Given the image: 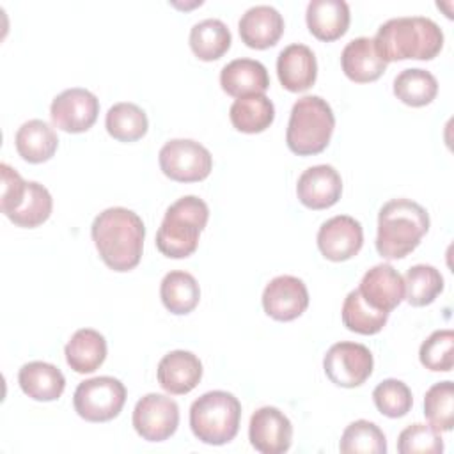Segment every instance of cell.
<instances>
[{
    "mask_svg": "<svg viewBox=\"0 0 454 454\" xmlns=\"http://www.w3.org/2000/svg\"><path fill=\"white\" fill-rule=\"evenodd\" d=\"M90 236L99 257L114 271H129L142 259L145 227L142 218L128 207L101 211L92 222Z\"/></svg>",
    "mask_w": 454,
    "mask_h": 454,
    "instance_id": "obj_1",
    "label": "cell"
},
{
    "mask_svg": "<svg viewBox=\"0 0 454 454\" xmlns=\"http://www.w3.org/2000/svg\"><path fill=\"white\" fill-rule=\"evenodd\" d=\"M372 41L387 64L406 59L431 60L443 48V32L431 18L401 16L380 25Z\"/></svg>",
    "mask_w": 454,
    "mask_h": 454,
    "instance_id": "obj_2",
    "label": "cell"
},
{
    "mask_svg": "<svg viewBox=\"0 0 454 454\" xmlns=\"http://www.w3.org/2000/svg\"><path fill=\"white\" fill-rule=\"evenodd\" d=\"M429 231V215L415 200L392 199L378 213L376 250L385 259H403Z\"/></svg>",
    "mask_w": 454,
    "mask_h": 454,
    "instance_id": "obj_3",
    "label": "cell"
},
{
    "mask_svg": "<svg viewBox=\"0 0 454 454\" xmlns=\"http://www.w3.org/2000/svg\"><path fill=\"white\" fill-rule=\"evenodd\" d=\"M209 218L207 204L195 197L184 195L170 204L156 232L158 250L170 259H184L199 247V236Z\"/></svg>",
    "mask_w": 454,
    "mask_h": 454,
    "instance_id": "obj_4",
    "label": "cell"
},
{
    "mask_svg": "<svg viewBox=\"0 0 454 454\" xmlns=\"http://www.w3.org/2000/svg\"><path fill=\"white\" fill-rule=\"evenodd\" d=\"M335 128L332 106L321 96L300 98L289 115L286 142L298 156H312L326 149Z\"/></svg>",
    "mask_w": 454,
    "mask_h": 454,
    "instance_id": "obj_5",
    "label": "cell"
},
{
    "mask_svg": "<svg viewBox=\"0 0 454 454\" xmlns=\"http://www.w3.org/2000/svg\"><path fill=\"white\" fill-rule=\"evenodd\" d=\"M241 404L225 390H211L190 406V427L197 440L207 445H223L239 431Z\"/></svg>",
    "mask_w": 454,
    "mask_h": 454,
    "instance_id": "obj_6",
    "label": "cell"
},
{
    "mask_svg": "<svg viewBox=\"0 0 454 454\" xmlns=\"http://www.w3.org/2000/svg\"><path fill=\"white\" fill-rule=\"evenodd\" d=\"M126 403V387L112 376H98L82 381L73 395L74 411L87 422H108L115 419Z\"/></svg>",
    "mask_w": 454,
    "mask_h": 454,
    "instance_id": "obj_7",
    "label": "cell"
},
{
    "mask_svg": "<svg viewBox=\"0 0 454 454\" xmlns=\"http://www.w3.org/2000/svg\"><path fill=\"white\" fill-rule=\"evenodd\" d=\"M161 172L172 181L195 183L209 176L213 168L211 153L190 138H172L163 144L158 154Z\"/></svg>",
    "mask_w": 454,
    "mask_h": 454,
    "instance_id": "obj_8",
    "label": "cell"
},
{
    "mask_svg": "<svg viewBox=\"0 0 454 454\" xmlns=\"http://www.w3.org/2000/svg\"><path fill=\"white\" fill-rule=\"evenodd\" d=\"M374 358L367 346L358 342H337L330 346L323 358V369L326 378L344 388H355L365 383L372 374Z\"/></svg>",
    "mask_w": 454,
    "mask_h": 454,
    "instance_id": "obj_9",
    "label": "cell"
},
{
    "mask_svg": "<svg viewBox=\"0 0 454 454\" xmlns=\"http://www.w3.org/2000/svg\"><path fill=\"white\" fill-rule=\"evenodd\" d=\"M133 427L147 442L170 438L179 426V406L163 394H147L135 404Z\"/></svg>",
    "mask_w": 454,
    "mask_h": 454,
    "instance_id": "obj_10",
    "label": "cell"
},
{
    "mask_svg": "<svg viewBox=\"0 0 454 454\" xmlns=\"http://www.w3.org/2000/svg\"><path fill=\"white\" fill-rule=\"evenodd\" d=\"M99 114V99L87 89L73 87L57 94L50 106L51 122L67 133H83L92 128Z\"/></svg>",
    "mask_w": 454,
    "mask_h": 454,
    "instance_id": "obj_11",
    "label": "cell"
},
{
    "mask_svg": "<svg viewBox=\"0 0 454 454\" xmlns=\"http://www.w3.org/2000/svg\"><path fill=\"white\" fill-rule=\"evenodd\" d=\"M364 245V229L349 215H337L321 223L317 231L319 252L333 262L348 261L360 252Z\"/></svg>",
    "mask_w": 454,
    "mask_h": 454,
    "instance_id": "obj_12",
    "label": "cell"
},
{
    "mask_svg": "<svg viewBox=\"0 0 454 454\" xmlns=\"http://www.w3.org/2000/svg\"><path fill=\"white\" fill-rule=\"evenodd\" d=\"M248 438L261 454H282L291 447L293 424L278 408L262 406L250 417Z\"/></svg>",
    "mask_w": 454,
    "mask_h": 454,
    "instance_id": "obj_13",
    "label": "cell"
},
{
    "mask_svg": "<svg viewBox=\"0 0 454 454\" xmlns=\"http://www.w3.org/2000/svg\"><path fill=\"white\" fill-rule=\"evenodd\" d=\"M309 307V291L301 278L278 275L262 291V309L275 321H293Z\"/></svg>",
    "mask_w": 454,
    "mask_h": 454,
    "instance_id": "obj_14",
    "label": "cell"
},
{
    "mask_svg": "<svg viewBox=\"0 0 454 454\" xmlns=\"http://www.w3.org/2000/svg\"><path fill=\"white\" fill-rule=\"evenodd\" d=\"M342 193L340 174L332 165H314L301 172L296 183L298 200L309 209L332 207Z\"/></svg>",
    "mask_w": 454,
    "mask_h": 454,
    "instance_id": "obj_15",
    "label": "cell"
},
{
    "mask_svg": "<svg viewBox=\"0 0 454 454\" xmlns=\"http://www.w3.org/2000/svg\"><path fill=\"white\" fill-rule=\"evenodd\" d=\"M358 291L371 307L390 314L404 298V280L394 266L381 262L365 271Z\"/></svg>",
    "mask_w": 454,
    "mask_h": 454,
    "instance_id": "obj_16",
    "label": "cell"
},
{
    "mask_svg": "<svg viewBox=\"0 0 454 454\" xmlns=\"http://www.w3.org/2000/svg\"><path fill=\"white\" fill-rule=\"evenodd\" d=\"M238 30L241 41L254 50H266L278 43L284 34V18L282 14L266 4L254 5L247 9L239 21Z\"/></svg>",
    "mask_w": 454,
    "mask_h": 454,
    "instance_id": "obj_17",
    "label": "cell"
},
{
    "mask_svg": "<svg viewBox=\"0 0 454 454\" xmlns=\"http://www.w3.org/2000/svg\"><path fill=\"white\" fill-rule=\"evenodd\" d=\"M156 374L158 383L165 392L183 395L199 385L202 378V362L192 351L176 349L160 360Z\"/></svg>",
    "mask_w": 454,
    "mask_h": 454,
    "instance_id": "obj_18",
    "label": "cell"
},
{
    "mask_svg": "<svg viewBox=\"0 0 454 454\" xmlns=\"http://www.w3.org/2000/svg\"><path fill=\"white\" fill-rule=\"evenodd\" d=\"M277 74L282 87L289 92H303L310 89L317 78L314 51L301 43L286 46L277 59Z\"/></svg>",
    "mask_w": 454,
    "mask_h": 454,
    "instance_id": "obj_19",
    "label": "cell"
},
{
    "mask_svg": "<svg viewBox=\"0 0 454 454\" xmlns=\"http://www.w3.org/2000/svg\"><path fill=\"white\" fill-rule=\"evenodd\" d=\"M220 85L232 98L264 94L270 87L268 69L254 59H234L220 71Z\"/></svg>",
    "mask_w": 454,
    "mask_h": 454,
    "instance_id": "obj_20",
    "label": "cell"
},
{
    "mask_svg": "<svg viewBox=\"0 0 454 454\" xmlns=\"http://www.w3.org/2000/svg\"><path fill=\"white\" fill-rule=\"evenodd\" d=\"M340 64L344 74L356 83L374 82L387 69V62L376 51L371 37L351 39L340 53Z\"/></svg>",
    "mask_w": 454,
    "mask_h": 454,
    "instance_id": "obj_21",
    "label": "cell"
},
{
    "mask_svg": "<svg viewBox=\"0 0 454 454\" xmlns=\"http://www.w3.org/2000/svg\"><path fill=\"white\" fill-rule=\"evenodd\" d=\"M307 27L319 41H335L348 32L349 5L344 0H310L305 12Z\"/></svg>",
    "mask_w": 454,
    "mask_h": 454,
    "instance_id": "obj_22",
    "label": "cell"
},
{
    "mask_svg": "<svg viewBox=\"0 0 454 454\" xmlns=\"http://www.w3.org/2000/svg\"><path fill=\"white\" fill-rule=\"evenodd\" d=\"M18 383L34 401H55L66 388V378L59 367L48 362L34 360L21 365L18 372Z\"/></svg>",
    "mask_w": 454,
    "mask_h": 454,
    "instance_id": "obj_23",
    "label": "cell"
},
{
    "mask_svg": "<svg viewBox=\"0 0 454 454\" xmlns=\"http://www.w3.org/2000/svg\"><path fill=\"white\" fill-rule=\"evenodd\" d=\"M67 365L78 374H89L99 369L106 358V340L92 328L76 330L64 348Z\"/></svg>",
    "mask_w": 454,
    "mask_h": 454,
    "instance_id": "obj_24",
    "label": "cell"
},
{
    "mask_svg": "<svg viewBox=\"0 0 454 454\" xmlns=\"http://www.w3.org/2000/svg\"><path fill=\"white\" fill-rule=\"evenodd\" d=\"M14 144L18 154L25 161L43 163L55 154L59 147V138L55 129L48 122L41 119H30L18 128Z\"/></svg>",
    "mask_w": 454,
    "mask_h": 454,
    "instance_id": "obj_25",
    "label": "cell"
},
{
    "mask_svg": "<svg viewBox=\"0 0 454 454\" xmlns=\"http://www.w3.org/2000/svg\"><path fill=\"white\" fill-rule=\"evenodd\" d=\"M160 298L165 309L176 316L190 314L200 300V287L188 271H168L160 284Z\"/></svg>",
    "mask_w": 454,
    "mask_h": 454,
    "instance_id": "obj_26",
    "label": "cell"
},
{
    "mask_svg": "<svg viewBox=\"0 0 454 454\" xmlns=\"http://www.w3.org/2000/svg\"><path fill=\"white\" fill-rule=\"evenodd\" d=\"M229 119L241 133H261L271 126L275 119V106L264 94L238 98L231 105Z\"/></svg>",
    "mask_w": 454,
    "mask_h": 454,
    "instance_id": "obj_27",
    "label": "cell"
},
{
    "mask_svg": "<svg viewBox=\"0 0 454 454\" xmlns=\"http://www.w3.org/2000/svg\"><path fill=\"white\" fill-rule=\"evenodd\" d=\"M231 30L222 20L206 18L190 30V48L204 62L218 60L231 48Z\"/></svg>",
    "mask_w": 454,
    "mask_h": 454,
    "instance_id": "obj_28",
    "label": "cell"
},
{
    "mask_svg": "<svg viewBox=\"0 0 454 454\" xmlns=\"http://www.w3.org/2000/svg\"><path fill=\"white\" fill-rule=\"evenodd\" d=\"M394 94L408 106H426L436 98L438 82L434 74L426 69H403L394 78Z\"/></svg>",
    "mask_w": 454,
    "mask_h": 454,
    "instance_id": "obj_29",
    "label": "cell"
},
{
    "mask_svg": "<svg viewBox=\"0 0 454 454\" xmlns=\"http://www.w3.org/2000/svg\"><path fill=\"white\" fill-rule=\"evenodd\" d=\"M51 209H53V199L50 192L35 181H27L23 199L7 215V218L18 227L34 229L50 218Z\"/></svg>",
    "mask_w": 454,
    "mask_h": 454,
    "instance_id": "obj_30",
    "label": "cell"
},
{
    "mask_svg": "<svg viewBox=\"0 0 454 454\" xmlns=\"http://www.w3.org/2000/svg\"><path fill=\"white\" fill-rule=\"evenodd\" d=\"M342 323L349 332L360 333V335H374L381 332V328L387 325L388 312L378 310L371 307L358 289H353L348 293L342 303Z\"/></svg>",
    "mask_w": 454,
    "mask_h": 454,
    "instance_id": "obj_31",
    "label": "cell"
},
{
    "mask_svg": "<svg viewBox=\"0 0 454 454\" xmlns=\"http://www.w3.org/2000/svg\"><path fill=\"white\" fill-rule=\"evenodd\" d=\"M106 131L119 142L140 140L149 128L145 112L135 103H115L108 108L105 117Z\"/></svg>",
    "mask_w": 454,
    "mask_h": 454,
    "instance_id": "obj_32",
    "label": "cell"
},
{
    "mask_svg": "<svg viewBox=\"0 0 454 454\" xmlns=\"http://www.w3.org/2000/svg\"><path fill=\"white\" fill-rule=\"evenodd\" d=\"M404 298L411 307H424L443 291V277L431 264H415L404 275Z\"/></svg>",
    "mask_w": 454,
    "mask_h": 454,
    "instance_id": "obj_33",
    "label": "cell"
},
{
    "mask_svg": "<svg viewBox=\"0 0 454 454\" xmlns=\"http://www.w3.org/2000/svg\"><path fill=\"white\" fill-rule=\"evenodd\" d=\"M339 450L342 454H385L387 438L374 422L360 419L342 431Z\"/></svg>",
    "mask_w": 454,
    "mask_h": 454,
    "instance_id": "obj_34",
    "label": "cell"
},
{
    "mask_svg": "<svg viewBox=\"0 0 454 454\" xmlns=\"http://www.w3.org/2000/svg\"><path fill=\"white\" fill-rule=\"evenodd\" d=\"M424 415L436 431H450L454 426V383L440 381L424 395Z\"/></svg>",
    "mask_w": 454,
    "mask_h": 454,
    "instance_id": "obj_35",
    "label": "cell"
},
{
    "mask_svg": "<svg viewBox=\"0 0 454 454\" xmlns=\"http://www.w3.org/2000/svg\"><path fill=\"white\" fill-rule=\"evenodd\" d=\"M372 401L378 411L388 419L404 417L413 404L411 390L404 381L395 378H388L378 383L372 390Z\"/></svg>",
    "mask_w": 454,
    "mask_h": 454,
    "instance_id": "obj_36",
    "label": "cell"
},
{
    "mask_svg": "<svg viewBox=\"0 0 454 454\" xmlns=\"http://www.w3.org/2000/svg\"><path fill=\"white\" fill-rule=\"evenodd\" d=\"M454 332L436 330L420 346V364L434 372H449L454 365Z\"/></svg>",
    "mask_w": 454,
    "mask_h": 454,
    "instance_id": "obj_37",
    "label": "cell"
},
{
    "mask_svg": "<svg viewBox=\"0 0 454 454\" xmlns=\"http://www.w3.org/2000/svg\"><path fill=\"white\" fill-rule=\"evenodd\" d=\"M397 450L401 454H440L443 452V440L440 431L431 424H411L399 433Z\"/></svg>",
    "mask_w": 454,
    "mask_h": 454,
    "instance_id": "obj_38",
    "label": "cell"
},
{
    "mask_svg": "<svg viewBox=\"0 0 454 454\" xmlns=\"http://www.w3.org/2000/svg\"><path fill=\"white\" fill-rule=\"evenodd\" d=\"M2 170V200H0V209L7 216L18 202L23 199L27 181L7 163L0 165Z\"/></svg>",
    "mask_w": 454,
    "mask_h": 454,
    "instance_id": "obj_39",
    "label": "cell"
}]
</instances>
